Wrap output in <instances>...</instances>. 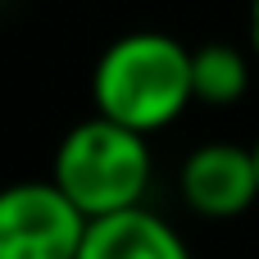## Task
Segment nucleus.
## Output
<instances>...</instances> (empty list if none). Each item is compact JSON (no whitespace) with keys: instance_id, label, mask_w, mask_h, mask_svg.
<instances>
[{"instance_id":"nucleus-1","label":"nucleus","mask_w":259,"mask_h":259,"mask_svg":"<svg viewBox=\"0 0 259 259\" xmlns=\"http://www.w3.org/2000/svg\"><path fill=\"white\" fill-rule=\"evenodd\" d=\"M91 100L96 114L132 127V132H159L196 100L191 77V50L168 32H127L96 59L91 73Z\"/></svg>"},{"instance_id":"nucleus-2","label":"nucleus","mask_w":259,"mask_h":259,"mask_svg":"<svg viewBox=\"0 0 259 259\" xmlns=\"http://www.w3.org/2000/svg\"><path fill=\"white\" fill-rule=\"evenodd\" d=\"M50 182L87 214H123L137 209L146 187H150V146L146 132H132L105 114L77 123L59 150H55V173Z\"/></svg>"},{"instance_id":"nucleus-3","label":"nucleus","mask_w":259,"mask_h":259,"mask_svg":"<svg viewBox=\"0 0 259 259\" xmlns=\"http://www.w3.org/2000/svg\"><path fill=\"white\" fill-rule=\"evenodd\" d=\"M91 219L55 182H18L0 196V259H77Z\"/></svg>"},{"instance_id":"nucleus-4","label":"nucleus","mask_w":259,"mask_h":259,"mask_svg":"<svg viewBox=\"0 0 259 259\" xmlns=\"http://www.w3.org/2000/svg\"><path fill=\"white\" fill-rule=\"evenodd\" d=\"M182 200L200 219H237L259 200V164L255 146L205 141L182 164Z\"/></svg>"},{"instance_id":"nucleus-5","label":"nucleus","mask_w":259,"mask_h":259,"mask_svg":"<svg viewBox=\"0 0 259 259\" xmlns=\"http://www.w3.org/2000/svg\"><path fill=\"white\" fill-rule=\"evenodd\" d=\"M77 259H191L187 241L146 205L91 219Z\"/></svg>"},{"instance_id":"nucleus-6","label":"nucleus","mask_w":259,"mask_h":259,"mask_svg":"<svg viewBox=\"0 0 259 259\" xmlns=\"http://www.w3.org/2000/svg\"><path fill=\"white\" fill-rule=\"evenodd\" d=\"M191 77H196V100L232 105L250 87V59L228 41H209V46L191 50Z\"/></svg>"},{"instance_id":"nucleus-7","label":"nucleus","mask_w":259,"mask_h":259,"mask_svg":"<svg viewBox=\"0 0 259 259\" xmlns=\"http://www.w3.org/2000/svg\"><path fill=\"white\" fill-rule=\"evenodd\" d=\"M250 46H255V59H259V0H250Z\"/></svg>"},{"instance_id":"nucleus-8","label":"nucleus","mask_w":259,"mask_h":259,"mask_svg":"<svg viewBox=\"0 0 259 259\" xmlns=\"http://www.w3.org/2000/svg\"><path fill=\"white\" fill-rule=\"evenodd\" d=\"M255 164H259V141H255Z\"/></svg>"}]
</instances>
